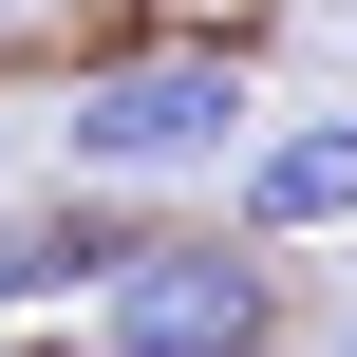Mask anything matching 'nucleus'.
<instances>
[{
  "label": "nucleus",
  "mask_w": 357,
  "mask_h": 357,
  "mask_svg": "<svg viewBox=\"0 0 357 357\" xmlns=\"http://www.w3.org/2000/svg\"><path fill=\"white\" fill-rule=\"evenodd\" d=\"M245 132H264V75L226 38H113L56 94V169L75 188H226Z\"/></svg>",
  "instance_id": "1"
},
{
  "label": "nucleus",
  "mask_w": 357,
  "mask_h": 357,
  "mask_svg": "<svg viewBox=\"0 0 357 357\" xmlns=\"http://www.w3.org/2000/svg\"><path fill=\"white\" fill-rule=\"evenodd\" d=\"M94 357H282V245L245 226H151L94 301Z\"/></svg>",
  "instance_id": "2"
},
{
  "label": "nucleus",
  "mask_w": 357,
  "mask_h": 357,
  "mask_svg": "<svg viewBox=\"0 0 357 357\" xmlns=\"http://www.w3.org/2000/svg\"><path fill=\"white\" fill-rule=\"evenodd\" d=\"M132 245H151V226H132V188H75V169H56L38 207H0V320H56V301L94 320Z\"/></svg>",
  "instance_id": "3"
},
{
  "label": "nucleus",
  "mask_w": 357,
  "mask_h": 357,
  "mask_svg": "<svg viewBox=\"0 0 357 357\" xmlns=\"http://www.w3.org/2000/svg\"><path fill=\"white\" fill-rule=\"evenodd\" d=\"M226 226L245 245H339L357 226V113H264L245 169H226Z\"/></svg>",
  "instance_id": "4"
},
{
  "label": "nucleus",
  "mask_w": 357,
  "mask_h": 357,
  "mask_svg": "<svg viewBox=\"0 0 357 357\" xmlns=\"http://www.w3.org/2000/svg\"><path fill=\"white\" fill-rule=\"evenodd\" d=\"M339 357H357V301H339Z\"/></svg>",
  "instance_id": "5"
},
{
  "label": "nucleus",
  "mask_w": 357,
  "mask_h": 357,
  "mask_svg": "<svg viewBox=\"0 0 357 357\" xmlns=\"http://www.w3.org/2000/svg\"><path fill=\"white\" fill-rule=\"evenodd\" d=\"M0 38H19V0H0Z\"/></svg>",
  "instance_id": "6"
}]
</instances>
